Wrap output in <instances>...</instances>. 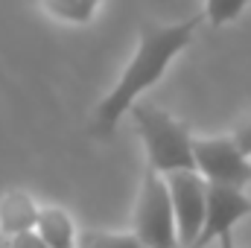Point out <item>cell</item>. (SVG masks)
Listing matches in <instances>:
<instances>
[{
	"mask_svg": "<svg viewBox=\"0 0 251 248\" xmlns=\"http://www.w3.org/2000/svg\"><path fill=\"white\" fill-rule=\"evenodd\" d=\"M199 21L201 18L196 15V18L178 21V24H143L140 26L134 56L123 67L111 94L102 97V102L94 111V131L97 134H111L117 120L126 111L134 108L137 97L143 91H149L155 82H161V76L167 73L173 59L184 47H190V41L196 38Z\"/></svg>",
	"mask_w": 251,
	"mask_h": 248,
	"instance_id": "1",
	"label": "cell"
},
{
	"mask_svg": "<svg viewBox=\"0 0 251 248\" xmlns=\"http://www.w3.org/2000/svg\"><path fill=\"white\" fill-rule=\"evenodd\" d=\"M131 117H134L137 134L143 140L149 170H155L161 175L196 170V155H193L196 137L181 120H176L170 111H164L158 105H134Z\"/></svg>",
	"mask_w": 251,
	"mask_h": 248,
	"instance_id": "2",
	"label": "cell"
},
{
	"mask_svg": "<svg viewBox=\"0 0 251 248\" xmlns=\"http://www.w3.org/2000/svg\"><path fill=\"white\" fill-rule=\"evenodd\" d=\"M134 234L149 248H181L167 178L149 167L140 181L137 204H134Z\"/></svg>",
	"mask_w": 251,
	"mask_h": 248,
	"instance_id": "3",
	"label": "cell"
},
{
	"mask_svg": "<svg viewBox=\"0 0 251 248\" xmlns=\"http://www.w3.org/2000/svg\"><path fill=\"white\" fill-rule=\"evenodd\" d=\"M193 155H196V170L207 178V184H225L240 190L251 184V158L240 149L234 134L196 137Z\"/></svg>",
	"mask_w": 251,
	"mask_h": 248,
	"instance_id": "4",
	"label": "cell"
},
{
	"mask_svg": "<svg viewBox=\"0 0 251 248\" xmlns=\"http://www.w3.org/2000/svg\"><path fill=\"white\" fill-rule=\"evenodd\" d=\"M164 178H167L170 196H173V210H176V222H178V243H181V248H193L204 231L210 184L199 170L170 173Z\"/></svg>",
	"mask_w": 251,
	"mask_h": 248,
	"instance_id": "5",
	"label": "cell"
},
{
	"mask_svg": "<svg viewBox=\"0 0 251 248\" xmlns=\"http://www.w3.org/2000/svg\"><path fill=\"white\" fill-rule=\"evenodd\" d=\"M249 213H251V198L240 187L210 184V190H207V219H204V231H201V237L196 240L193 248H204V246H210V243H219Z\"/></svg>",
	"mask_w": 251,
	"mask_h": 248,
	"instance_id": "6",
	"label": "cell"
},
{
	"mask_svg": "<svg viewBox=\"0 0 251 248\" xmlns=\"http://www.w3.org/2000/svg\"><path fill=\"white\" fill-rule=\"evenodd\" d=\"M38 204L32 201L29 193L24 190H12L0 198V234L3 237H18V234H29L38 225Z\"/></svg>",
	"mask_w": 251,
	"mask_h": 248,
	"instance_id": "7",
	"label": "cell"
},
{
	"mask_svg": "<svg viewBox=\"0 0 251 248\" xmlns=\"http://www.w3.org/2000/svg\"><path fill=\"white\" fill-rule=\"evenodd\" d=\"M35 234L44 240L47 248H79V237H76L73 219L64 213L62 207H53V204H44L38 210Z\"/></svg>",
	"mask_w": 251,
	"mask_h": 248,
	"instance_id": "8",
	"label": "cell"
},
{
	"mask_svg": "<svg viewBox=\"0 0 251 248\" xmlns=\"http://www.w3.org/2000/svg\"><path fill=\"white\" fill-rule=\"evenodd\" d=\"M38 3L56 21H64V24H88L97 15V9H100L102 0H38Z\"/></svg>",
	"mask_w": 251,
	"mask_h": 248,
	"instance_id": "9",
	"label": "cell"
},
{
	"mask_svg": "<svg viewBox=\"0 0 251 248\" xmlns=\"http://www.w3.org/2000/svg\"><path fill=\"white\" fill-rule=\"evenodd\" d=\"M79 248H149L134 231H85L79 234Z\"/></svg>",
	"mask_w": 251,
	"mask_h": 248,
	"instance_id": "10",
	"label": "cell"
},
{
	"mask_svg": "<svg viewBox=\"0 0 251 248\" xmlns=\"http://www.w3.org/2000/svg\"><path fill=\"white\" fill-rule=\"evenodd\" d=\"M251 0H204V18L210 21V26H225L231 21H237Z\"/></svg>",
	"mask_w": 251,
	"mask_h": 248,
	"instance_id": "11",
	"label": "cell"
},
{
	"mask_svg": "<svg viewBox=\"0 0 251 248\" xmlns=\"http://www.w3.org/2000/svg\"><path fill=\"white\" fill-rule=\"evenodd\" d=\"M0 248H47V246L35 231H29V234H18V237H3L0 234Z\"/></svg>",
	"mask_w": 251,
	"mask_h": 248,
	"instance_id": "12",
	"label": "cell"
},
{
	"mask_svg": "<svg viewBox=\"0 0 251 248\" xmlns=\"http://www.w3.org/2000/svg\"><path fill=\"white\" fill-rule=\"evenodd\" d=\"M234 140L240 143V149L251 158V120H246V123H240L234 128Z\"/></svg>",
	"mask_w": 251,
	"mask_h": 248,
	"instance_id": "13",
	"label": "cell"
},
{
	"mask_svg": "<svg viewBox=\"0 0 251 248\" xmlns=\"http://www.w3.org/2000/svg\"><path fill=\"white\" fill-rule=\"evenodd\" d=\"M216 248H237V243H234V234H225V237L216 243Z\"/></svg>",
	"mask_w": 251,
	"mask_h": 248,
	"instance_id": "14",
	"label": "cell"
}]
</instances>
